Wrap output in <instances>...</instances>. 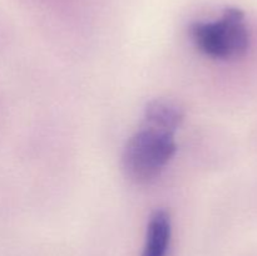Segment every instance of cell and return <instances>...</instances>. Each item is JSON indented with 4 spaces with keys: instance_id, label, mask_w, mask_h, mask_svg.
I'll return each instance as SVG.
<instances>
[{
    "instance_id": "1",
    "label": "cell",
    "mask_w": 257,
    "mask_h": 256,
    "mask_svg": "<svg viewBox=\"0 0 257 256\" xmlns=\"http://www.w3.org/2000/svg\"><path fill=\"white\" fill-rule=\"evenodd\" d=\"M175 133L143 124L125 143L122 168L135 183H148L161 175L175 156Z\"/></svg>"
},
{
    "instance_id": "2",
    "label": "cell",
    "mask_w": 257,
    "mask_h": 256,
    "mask_svg": "<svg viewBox=\"0 0 257 256\" xmlns=\"http://www.w3.org/2000/svg\"><path fill=\"white\" fill-rule=\"evenodd\" d=\"M190 37L200 52L215 59H238L250 45L245 14L238 8H227L215 22L191 24Z\"/></svg>"
},
{
    "instance_id": "3",
    "label": "cell",
    "mask_w": 257,
    "mask_h": 256,
    "mask_svg": "<svg viewBox=\"0 0 257 256\" xmlns=\"http://www.w3.org/2000/svg\"><path fill=\"white\" fill-rule=\"evenodd\" d=\"M185 119V112L177 103L168 99H152L145 108L143 124L175 133Z\"/></svg>"
},
{
    "instance_id": "4",
    "label": "cell",
    "mask_w": 257,
    "mask_h": 256,
    "mask_svg": "<svg viewBox=\"0 0 257 256\" xmlns=\"http://www.w3.org/2000/svg\"><path fill=\"white\" fill-rule=\"evenodd\" d=\"M171 240V218L167 211L156 210L151 215L142 256H167Z\"/></svg>"
}]
</instances>
